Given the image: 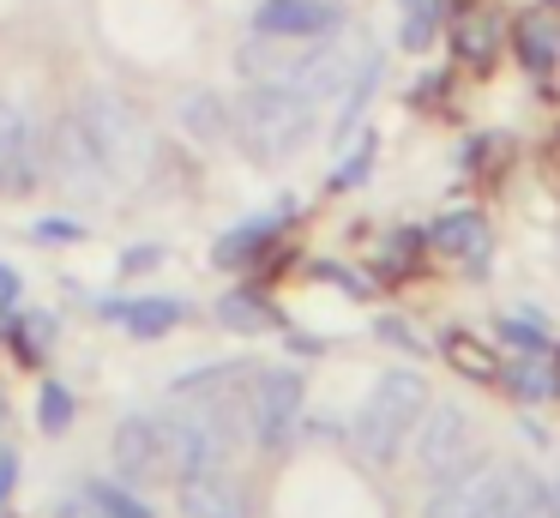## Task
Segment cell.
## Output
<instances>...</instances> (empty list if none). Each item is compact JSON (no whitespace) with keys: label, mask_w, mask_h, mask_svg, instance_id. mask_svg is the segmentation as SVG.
<instances>
[{"label":"cell","mask_w":560,"mask_h":518,"mask_svg":"<svg viewBox=\"0 0 560 518\" xmlns=\"http://www.w3.org/2000/svg\"><path fill=\"white\" fill-rule=\"evenodd\" d=\"M0 416H7V398H0Z\"/></svg>","instance_id":"4dcf8cb0"},{"label":"cell","mask_w":560,"mask_h":518,"mask_svg":"<svg viewBox=\"0 0 560 518\" xmlns=\"http://www.w3.org/2000/svg\"><path fill=\"white\" fill-rule=\"evenodd\" d=\"M518 43H524L530 72H548V67H555V31H548L542 19H524V24H518Z\"/></svg>","instance_id":"7402d4cb"},{"label":"cell","mask_w":560,"mask_h":518,"mask_svg":"<svg viewBox=\"0 0 560 518\" xmlns=\"http://www.w3.org/2000/svg\"><path fill=\"white\" fill-rule=\"evenodd\" d=\"M500 380L512 385L518 404H548V398L560 392V356L555 349H518V356H506Z\"/></svg>","instance_id":"5bb4252c"},{"label":"cell","mask_w":560,"mask_h":518,"mask_svg":"<svg viewBox=\"0 0 560 518\" xmlns=\"http://www.w3.org/2000/svg\"><path fill=\"white\" fill-rule=\"evenodd\" d=\"M500 337L512 344V356H518V349H555L542 325H536V320H518V313H506V320H500Z\"/></svg>","instance_id":"d4e9b609"},{"label":"cell","mask_w":560,"mask_h":518,"mask_svg":"<svg viewBox=\"0 0 560 518\" xmlns=\"http://www.w3.org/2000/svg\"><path fill=\"white\" fill-rule=\"evenodd\" d=\"M428 398L434 392H428V380L416 368H386L374 380V392H368V404L355 410V422H350V452L374 470H392L410 452V434H416V422H422Z\"/></svg>","instance_id":"7a4b0ae2"},{"label":"cell","mask_w":560,"mask_h":518,"mask_svg":"<svg viewBox=\"0 0 560 518\" xmlns=\"http://www.w3.org/2000/svg\"><path fill=\"white\" fill-rule=\"evenodd\" d=\"M452 368H464V373H476V380H500V368L488 361V349L482 344H470V337H452Z\"/></svg>","instance_id":"cb8c5ba5"},{"label":"cell","mask_w":560,"mask_h":518,"mask_svg":"<svg viewBox=\"0 0 560 518\" xmlns=\"http://www.w3.org/2000/svg\"><path fill=\"white\" fill-rule=\"evenodd\" d=\"M73 416H79V398H73V385L49 380V385H43V404H37V422H43V434H67V428H73Z\"/></svg>","instance_id":"44dd1931"},{"label":"cell","mask_w":560,"mask_h":518,"mask_svg":"<svg viewBox=\"0 0 560 518\" xmlns=\"http://www.w3.org/2000/svg\"><path fill=\"white\" fill-rule=\"evenodd\" d=\"M182 513L187 518H254L242 482L230 470H199V476H182Z\"/></svg>","instance_id":"8fae6325"},{"label":"cell","mask_w":560,"mask_h":518,"mask_svg":"<svg viewBox=\"0 0 560 518\" xmlns=\"http://www.w3.org/2000/svg\"><path fill=\"white\" fill-rule=\"evenodd\" d=\"M97 494H103V513L109 518H158L133 488H127V482H97Z\"/></svg>","instance_id":"603a6c76"},{"label":"cell","mask_w":560,"mask_h":518,"mask_svg":"<svg viewBox=\"0 0 560 518\" xmlns=\"http://www.w3.org/2000/svg\"><path fill=\"white\" fill-rule=\"evenodd\" d=\"M19 452L13 446H0V513H7V506H13V488H19Z\"/></svg>","instance_id":"83f0119b"},{"label":"cell","mask_w":560,"mask_h":518,"mask_svg":"<svg viewBox=\"0 0 560 518\" xmlns=\"http://www.w3.org/2000/svg\"><path fill=\"white\" fill-rule=\"evenodd\" d=\"M278 229H283V211H271V217H247V223L223 229L218 248H211V265H218V272H247V265H259V260L271 253Z\"/></svg>","instance_id":"4fadbf2b"},{"label":"cell","mask_w":560,"mask_h":518,"mask_svg":"<svg viewBox=\"0 0 560 518\" xmlns=\"http://www.w3.org/2000/svg\"><path fill=\"white\" fill-rule=\"evenodd\" d=\"M254 31L278 36V43H319V36L343 31V12L338 0H259Z\"/></svg>","instance_id":"9c48e42d"},{"label":"cell","mask_w":560,"mask_h":518,"mask_svg":"<svg viewBox=\"0 0 560 518\" xmlns=\"http://www.w3.org/2000/svg\"><path fill=\"white\" fill-rule=\"evenodd\" d=\"M368 163H374V139H362V145H355V151L343 157V169H338L331 181H338V187H355V181L368 175Z\"/></svg>","instance_id":"4316f807"},{"label":"cell","mask_w":560,"mask_h":518,"mask_svg":"<svg viewBox=\"0 0 560 518\" xmlns=\"http://www.w3.org/2000/svg\"><path fill=\"white\" fill-rule=\"evenodd\" d=\"M374 91H380V55L368 48V55L355 60L350 84L338 91V127H331L338 139H350V133H355V120H362V108H368V96H374Z\"/></svg>","instance_id":"e0dca14e"},{"label":"cell","mask_w":560,"mask_h":518,"mask_svg":"<svg viewBox=\"0 0 560 518\" xmlns=\"http://www.w3.org/2000/svg\"><path fill=\"white\" fill-rule=\"evenodd\" d=\"M109 464L127 488H151V482L175 476L170 470V446L158 434V416H121L115 428V446H109Z\"/></svg>","instance_id":"ba28073f"},{"label":"cell","mask_w":560,"mask_h":518,"mask_svg":"<svg viewBox=\"0 0 560 518\" xmlns=\"http://www.w3.org/2000/svg\"><path fill=\"white\" fill-rule=\"evenodd\" d=\"M43 175H49V163H43L37 120L19 103H0V199H25Z\"/></svg>","instance_id":"52a82bcc"},{"label":"cell","mask_w":560,"mask_h":518,"mask_svg":"<svg viewBox=\"0 0 560 518\" xmlns=\"http://www.w3.org/2000/svg\"><path fill=\"white\" fill-rule=\"evenodd\" d=\"M55 332H61V320H55V313H25V308H19L0 337L13 344L19 361H43V356H49V344H55Z\"/></svg>","instance_id":"ac0fdd59"},{"label":"cell","mask_w":560,"mask_h":518,"mask_svg":"<svg viewBox=\"0 0 560 518\" xmlns=\"http://www.w3.org/2000/svg\"><path fill=\"white\" fill-rule=\"evenodd\" d=\"M500 48V12H464L458 19V55L476 60V67H488Z\"/></svg>","instance_id":"ffe728a7"},{"label":"cell","mask_w":560,"mask_h":518,"mask_svg":"<svg viewBox=\"0 0 560 518\" xmlns=\"http://www.w3.org/2000/svg\"><path fill=\"white\" fill-rule=\"evenodd\" d=\"M163 265V248H127L121 253V272L127 277H145V272H158Z\"/></svg>","instance_id":"f1b7e54d"},{"label":"cell","mask_w":560,"mask_h":518,"mask_svg":"<svg viewBox=\"0 0 560 518\" xmlns=\"http://www.w3.org/2000/svg\"><path fill=\"white\" fill-rule=\"evenodd\" d=\"M175 120H182V133L187 139H199V145H223L235 133V103H223L218 91H187L182 96V108H175Z\"/></svg>","instance_id":"9a60e30c"},{"label":"cell","mask_w":560,"mask_h":518,"mask_svg":"<svg viewBox=\"0 0 560 518\" xmlns=\"http://www.w3.org/2000/svg\"><path fill=\"white\" fill-rule=\"evenodd\" d=\"M302 410H307L302 368H259L254 392H247V440L266 458H283L302 434Z\"/></svg>","instance_id":"3957f363"},{"label":"cell","mask_w":560,"mask_h":518,"mask_svg":"<svg viewBox=\"0 0 560 518\" xmlns=\"http://www.w3.org/2000/svg\"><path fill=\"white\" fill-rule=\"evenodd\" d=\"M37 235H43V241H79L85 229H79L73 217H43V223H37Z\"/></svg>","instance_id":"f546056e"},{"label":"cell","mask_w":560,"mask_h":518,"mask_svg":"<svg viewBox=\"0 0 560 518\" xmlns=\"http://www.w3.org/2000/svg\"><path fill=\"white\" fill-rule=\"evenodd\" d=\"M506 488H512V464H506V458L470 452L458 470H452V476L434 482L422 518H500Z\"/></svg>","instance_id":"277c9868"},{"label":"cell","mask_w":560,"mask_h":518,"mask_svg":"<svg viewBox=\"0 0 560 518\" xmlns=\"http://www.w3.org/2000/svg\"><path fill=\"white\" fill-rule=\"evenodd\" d=\"M319 133V103L283 79H247L235 103V139L254 163H290Z\"/></svg>","instance_id":"6da1fadb"},{"label":"cell","mask_w":560,"mask_h":518,"mask_svg":"<svg viewBox=\"0 0 560 518\" xmlns=\"http://www.w3.org/2000/svg\"><path fill=\"white\" fill-rule=\"evenodd\" d=\"M218 325H223V332H242V337H259V332H278V325H283V313L271 308V296H266V289L235 284L230 296L218 301Z\"/></svg>","instance_id":"2e32d148"},{"label":"cell","mask_w":560,"mask_h":518,"mask_svg":"<svg viewBox=\"0 0 560 518\" xmlns=\"http://www.w3.org/2000/svg\"><path fill=\"white\" fill-rule=\"evenodd\" d=\"M398 12H404L398 43L410 48V55H422V48L440 36V19H446V0H398Z\"/></svg>","instance_id":"d6986e66"},{"label":"cell","mask_w":560,"mask_h":518,"mask_svg":"<svg viewBox=\"0 0 560 518\" xmlns=\"http://www.w3.org/2000/svg\"><path fill=\"white\" fill-rule=\"evenodd\" d=\"M470 452H476V428H470V416H464V404H434V398H428L422 422H416V434H410V464L422 470L428 482H440Z\"/></svg>","instance_id":"8992f818"},{"label":"cell","mask_w":560,"mask_h":518,"mask_svg":"<svg viewBox=\"0 0 560 518\" xmlns=\"http://www.w3.org/2000/svg\"><path fill=\"white\" fill-rule=\"evenodd\" d=\"M55 518H109V513H103V494H97V482H85L79 494H67V500L55 506Z\"/></svg>","instance_id":"484cf974"},{"label":"cell","mask_w":560,"mask_h":518,"mask_svg":"<svg viewBox=\"0 0 560 518\" xmlns=\"http://www.w3.org/2000/svg\"><path fill=\"white\" fill-rule=\"evenodd\" d=\"M428 241H434L440 253H452V260H464V272L482 277L488 272V223L482 211H470V205H458V211H446L434 229H428Z\"/></svg>","instance_id":"7c38bea8"},{"label":"cell","mask_w":560,"mask_h":518,"mask_svg":"<svg viewBox=\"0 0 560 518\" xmlns=\"http://www.w3.org/2000/svg\"><path fill=\"white\" fill-rule=\"evenodd\" d=\"M158 434H163V446H170L175 482L199 476V470H223V458L235 452L230 434H223L199 404H187V398H182V404H170V410H158Z\"/></svg>","instance_id":"5b68a950"},{"label":"cell","mask_w":560,"mask_h":518,"mask_svg":"<svg viewBox=\"0 0 560 518\" xmlns=\"http://www.w3.org/2000/svg\"><path fill=\"white\" fill-rule=\"evenodd\" d=\"M97 320H115V325H127L133 337H170L175 325L187 320V301L182 296H139V301H121V296H103L97 301Z\"/></svg>","instance_id":"30bf717a"}]
</instances>
